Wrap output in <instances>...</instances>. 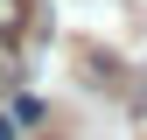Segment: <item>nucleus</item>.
<instances>
[{
	"label": "nucleus",
	"instance_id": "nucleus-2",
	"mask_svg": "<svg viewBox=\"0 0 147 140\" xmlns=\"http://www.w3.org/2000/svg\"><path fill=\"white\" fill-rule=\"evenodd\" d=\"M0 140H14V119H0Z\"/></svg>",
	"mask_w": 147,
	"mask_h": 140
},
{
	"label": "nucleus",
	"instance_id": "nucleus-1",
	"mask_svg": "<svg viewBox=\"0 0 147 140\" xmlns=\"http://www.w3.org/2000/svg\"><path fill=\"white\" fill-rule=\"evenodd\" d=\"M21 21H28V0H0V42H14Z\"/></svg>",
	"mask_w": 147,
	"mask_h": 140
}]
</instances>
